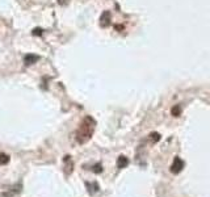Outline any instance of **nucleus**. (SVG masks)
Returning a JSON list of instances; mask_svg holds the SVG:
<instances>
[{
    "label": "nucleus",
    "mask_w": 210,
    "mask_h": 197,
    "mask_svg": "<svg viewBox=\"0 0 210 197\" xmlns=\"http://www.w3.org/2000/svg\"><path fill=\"white\" fill-rule=\"evenodd\" d=\"M94 126H96V122H94L93 118L85 117L79 126L78 131H76V141L79 143H85L87 141H89L94 131Z\"/></svg>",
    "instance_id": "obj_1"
},
{
    "label": "nucleus",
    "mask_w": 210,
    "mask_h": 197,
    "mask_svg": "<svg viewBox=\"0 0 210 197\" xmlns=\"http://www.w3.org/2000/svg\"><path fill=\"white\" fill-rule=\"evenodd\" d=\"M184 165H185V163H184L178 156H176L175 160H173V163H172V165H171V172L172 173L181 172V170L184 168Z\"/></svg>",
    "instance_id": "obj_2"
},
{
    "label": "nucleus",
    "mask_w": 210,
    "mask_h": 197,
    "mask_svg": "<svg viewBox=\"0 0 210 197\" xmlns=\"http://www.w3.org/2000/svg\"><path fill=\"white\" fill-rule=\"evenodd\" d=\"M109 24H110V12L109 11H105V12H102L101 17H100V25L102 28H106Z\"/></svg>",
    "instance_id": "obj_3"
},
{
    "label": "nucleus",
    "mask_w": 210,
    "mask_h": 197,
    "mask_svg": "<svg viewBox=\"0 0 210 197\" xmlns=\"http://www.w3.org/2000/svg\"><path fill=\"white\" fill-rule=\"evenodd\" d=\"M38 59H39V57H38V55H34V54H26L25 57H24V63H25L26 66H30V64H33V63H36Z\"/></svg>",
    "instance_id": "obj_4"
},
{
    "label": "nucleus",
    "mask_w": 210,
    "mask_h": 197,
    "mask_svg": "<svg viewBox=\"0 0 210 197\" xmlns=\"http://www.w3.org/2000/svg\"><path fill=\"white\" fill-rule=\"evenodd\" d=\"M127 164H129V159H127V158L123 156V155L118 156V159H117V167L118 168H125V167H127Z\"/></svg>",
    "instance_id": "obj_5"
},
{
    "label": "nucleus",
    "mask_w": 210,
    "mask_h": 197,
    "mask_svg": "<svg viewBox=\"0 0 210 197\" xmlns=\"http://www.w3.org/2000/svg\"><path fill=\"white\" fill-rule=\"evenodd\" d=\"M87 188H88V192L91 194L96 193L99 191V184L97 183H87Z\"/></svg>",
    "instance_id": "obj_6"
},
{
    "label": "nucleus",
    "mask_w": 210,
    "mask_h": 197,
    "mask_svg": "<svg viewBox=\"0 0 210 197\" xmlns=\"http://www.w3.org/2000/svg\"><path fill=\"white\" fill-rule=\"evenodd\" d=\"M171 112H172V114L175 116V117H178V116L181 114V107H180V105H175V107L172 108V110H171Z\"/></svg>",
    "instance_id": "obj_7"
},
{
    "label": "nucleus",
    "mask_w": 210,
    "mask_h": 197,
    "mask_svg": "<svg viewBox=\"0 0 210 197\" xmlns=\"http://www.w3.org/2000/svg\"><path fill=\"white\" fill-rule=\"evenodd\" d=\"M9 162V156L7 154H0V164H7Z\"/></svg>",
    "instance_id": "obj_8"
},
{
    "label": "nucleus",
    "mask_w": 210,
    "mask_h": 197,
    "mask_svg": "<svg viewBox=\"0 0 210 197\" xmlns=\"http://www.w3.org/2000/svg\"><path fill=\"white\" fill-rule=\"evenodd\" d=\"M150 137H151V139L154 142H158L160 139V134L159 133H151V135H150Z\"/></svg>",
    "instance_id": "obj_9"
},
{
    "label": "nucleus",
    "mask_w": 210,
    "mask_h": 197,
    "mask_svg": "<svg viewBox=\"0 0 210 197\" xmlns=\"http://www.w3.org/2000/svg\"><path fill=\"white\" fill-rule=\"evenodd\" d=\"M32 34H33V36H42V29H41V28H36V29H33Z\"/></svg>",
    "instance_id": "obj_10"
},
{
    "label": "nucleus",
    "mask_w": 210,
    "mask_h": 197,
    "mask_svg": "<svg viewBox=\"0 0 210 197\" xmlns=\"http://www.w3.org/2000/svg\"><path fill=\"white\" fill-rule=\"evenodd\" d=\"M102 171V165L101 164H96L93 167V172H96V173H100Z\"/></svg>",
    "instance_id": "obj_11"
},
{
    "label": "nucleus",
    "mask_w": 210,
    "mask_h": 197,
    "mask_svg": "<svg viewBox=\"0 0 210 197\" xmlns=\"http://www.w3.org/2000/svg\"><path fill=\"white\" fill-rule=\"evenodd\" d=\"M58 3H59L60 5H64L66 3H67V0H58Z\"/></svg>",
    "instance_id": "obj_12"
}]
</instances>
